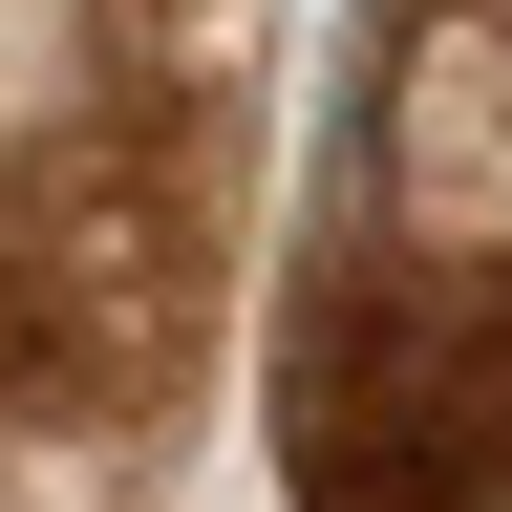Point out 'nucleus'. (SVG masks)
Instances as JSON below:
<instances>
[{"label": "nucleus", "mask_w": 512, "mask_h": 512, "mask_svg": "<svg viewBox=\"0 0 512 512\" xmlns=\"http://www.w3.org/2000/svg\"><path fill=\"white\" fill-rule=\"evenodd\" d=\"M384 214L427 256H512V0H427L406 43H384V128H363Z\"/></svg>", "instance_id": "nucleus-1"}, {"label": "nucleus", "mask_w": 512, "mask_h": 512, "mask_svg": "<svg viewBox=\"0 0 512 512\" xmlns=\"http://www.w3.org/2000/svg\"><path fill=\"white\" fill-rule=\"evenodd\" d=\"M86 128V0H0V150Z\"/></svg>", "instance_id": "nucleus-2"}]
</instances>
